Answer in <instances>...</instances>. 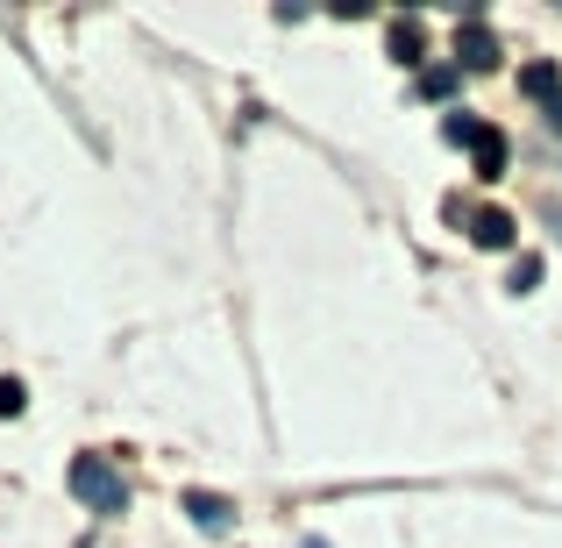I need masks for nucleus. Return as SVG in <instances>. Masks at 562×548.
Segmentation results:
<instances>
[{"instance_id": "obj_1", "label": "nucleus", "mask_w": 562, "mask_h": 548, "mask_svg": "<svg viewBox=\"0 0 562 548\" xmlns=\"http://www.w3.org/2000/svg\"><path fill=\"white\" fill-rule=\"evenodd\" d=\"M71 499H86L93 513H122L128 484H122V470H114L108 456H79V463H71Z\"/></svg>"}, {"instance_id": "obj_2", "label": "nucleus", "mask_w": 562, "mask_h": 548, "mask_svg": "<svg viewBox=\"0 0 562 548\" xmlns=\"http://www.w3.org/2000/svg\"><path fill=\"white\" fill-rule=\"evenodd\" d=\"M470 243L477 249H513L520 243V221H513L506 206H484V214H470Z\"/></svg>"}, {"instance_id": "obj_3", "label": "nucleus", "mask_w": 562, "mask_h": 548, "mask_svg": "<svg viewBox=\"0 0 562 548\" xmlns=\"http://www.w3.org/2000/svg\"><path fill=\"white\" fill-rule=\"evenodd\" d=\"M456 65H470V71L498 65V43H492V29H484V22H463V29H456Z\"/></svg>"}, {"instance_id": "obj_4", "label": "nucleus", "mask_w": 562, "mask_h": 548, "mask_svg": "<svg viewBox=\"0 0 562 548\" xmlns=\"http://www.w3.org/2000/svg\"><path fill=\"white\" fill-rule=\"evenodd\" d=\"M186 513H192V521L206 527V535H221V527L235 521V506H228V499H221V492H192V499H186Z\"/></svg>"}, {"instance_id": "obj_5", "label": "nucleus", "mask_w": 562, "mask_h": 548, "mask_svg": "<svg viewBox=\"0 0 562 548\" xmlns=\"http://www.w3.org/2000/svg\"><path fill=\"white\" fill-rule=\"evenodd\" d=\"M470 150H477V179H506V136L498 128H484Z\"/></svg>"}, {"instance_id": "obj_6", "label": "nucleus", "mask_w": 562, "mask_h": 548, "mask_svg": "<svg viewBox=\"0 0 562 548\" xmlns=\"http://www.w3.org/2000/svg\"><path fill=\"white\" fill-rule=\"evenodd\" d=\"M520 93L555 100V93H562V71H555V65H527V71H520ZM555 108H562V100H555Z\"/></svg>"}, {"instance_id": "obj_7", "label": "nucleus", "mask_w": 562, "mask_h": 548, "mask_svg": "<svg viewBox=\"0 0 562 548\" xmlns=\"http://www.w3.org/2000/svg\"><path fill=\"white\" fill-rule=\"evenodd\" d=\"M392 65H420V22H392Z\"/></svg>"}, {"instance_id": "obj_8", "label": "nucleus", "mask_w": 562, "mask_h": 548, "mask_svg": "<svg viewBox=\"0 0 562 548\" xmlns=\"http://www.w3.org/2000/svg\"><path fill=\"white\" fill-rule=\"evenodd\" d=\"M456 71H463V65H427V71H420V93H427V100H449V93H456Z\"/></svg>"}, {"instance_id": "obj_9", "label": "nucleus", "mask_w": 562, "mask_h": 548, "mask_svg": "<svg viewBox=\"0 0 562 548\" xmlns=\"http://www.w3.org/2000/svg\"><path fill=\"white\" fill-rule=\"evenodd\" d=\"M441 136H449V143H477L484 122H470V114H449V122H441Z\"/></svg>"}, {"instance_id": "obj_10", "label": "nucleus", "mask_w": 562, "mask_h": 548, "mask_svg": "<svg viewBox=\"0 0 562 548\" xmlns=\"http://www.w3.org/2000/svg\"><path fill=\"white\" fill-rule=\"evenodd\" d=\"M29 406V392H22V384H14V378H0V421H14V413H22Z\"/></svg>"}, {"instance_id": "obj_11", "label": "nucleus", "mask_w": 562, "mask_h": 548, "mask_svg": "<svg viewBox=\"0 0 562 548\" xmlns=\"http://www.w3.org/2000/svg\"><path fill=\"white\" fill-rule=\"evenodd\" d=\"M541 286V257H520L513 264V292H535Z\"/></svg>"}]
</instances>
